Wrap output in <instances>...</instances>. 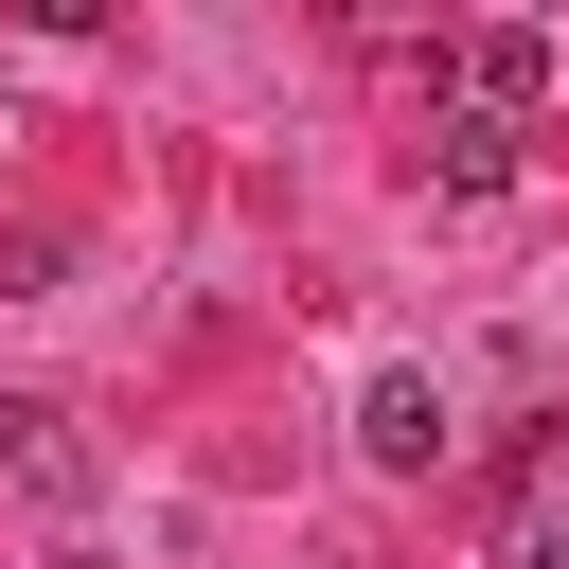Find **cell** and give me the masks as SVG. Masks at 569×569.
Returning <instances> with one entry per match:
<instances>
[{
    "label": "cell",
    "instance_id": "obj_2",
    "mask_svg": "<svg viewBox=\"0 0 569 569\" xmlns=\"http://www.w3.org/2000/svg\"><path fill=\"white\" fill-rule=\"evenodd\" d=\"M551 71H569V53H551L533 18H498V36H462V107H498V124H533V107H551Z\"/></svg>",
    "mask_w": 569,
    "mask_h": 569
},
{
    "label": "cell",
    "instance_id": "obj_3",
    "mask_svg": "<svg viewBox=\"0 0 569 569\" xmlns=\"http://www.w3.org/2000/svg\"><path fill=\"white\" fill-rule=\"evenodd\" d=\"M516 160H533V124H498V107H445V124H427V178H445V196H498Z\"/></svg>",
    "mask_w": 569,
    "mask_h": 569
},
{
    "label": "cell",
    "instance_id": "obj_4",
    "mask_svg": "<svg viewBox=\"0 0 569 569\" xmlns=\"http://www.w3.org/2000/svg\"><path fill=\"white\" fill-rule=\"evenodd\" d=\"M356 445H373V462H445V391H427V373H373Z\"/></svg>",
    "mask_w": 569,
    "mask_h": 569
},
{
    "label": "cell",
    "instance_id": "obj_1",
    "mask_svg": "<svg viewBox=\"0 0 569 569\" xmlns=\"http://www.w3.org/2000/svg\"><path fill=\"white\" fill-rule=\"evenodd\" d=\"M0 480H18V498H53V516L89 498V445H71V409H53V391H0Z\"/></svg>",
    "mask_w": 569,
    "mask_h": 569
}]
</instances>
